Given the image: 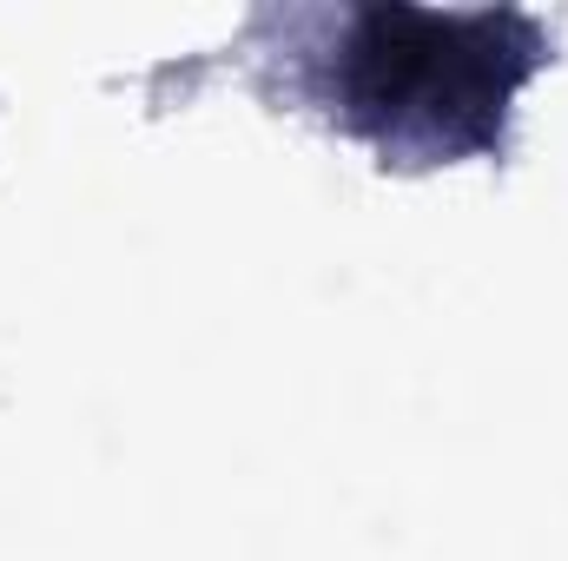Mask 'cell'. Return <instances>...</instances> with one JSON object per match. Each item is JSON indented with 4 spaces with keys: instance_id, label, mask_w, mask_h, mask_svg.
<instances>
[{
    "instance_id": "obj_1",
    "label": "cell",
    "mask_w": 568,
    "mask_h": 561,
    "mask_svg": "<svg viewBox=\"0 0 568 561\" xmlns=\"http://www.w3.org/2000/svg\"><path fill=\"white\" fill-rule=\"evenodd\" d=\"M542 40L523 13H424L371 7L344 40V100L371 126H424L443 140H489Z\"/></svg>"
}]
</instances>
